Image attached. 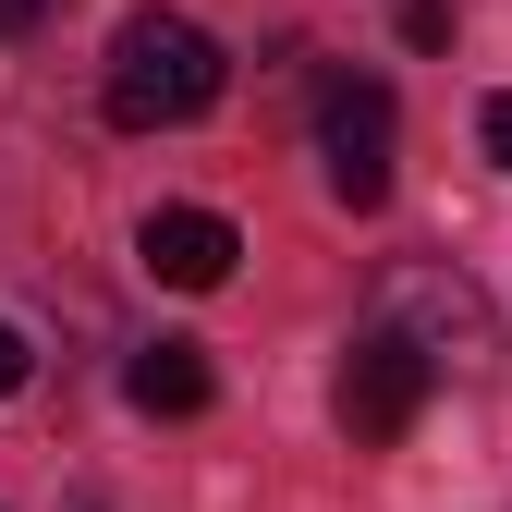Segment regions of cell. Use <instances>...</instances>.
<instances>
[{"mask_svg":"<svg viewBox=\"0 0 512 512\" xmlns=\"http://www.w3.org/2000/svg\"><path fill=\"white\" fill-rule=\"evenodd\" d=\"M49 13H61V0H0V37H37Z\"/></svg>","mask_w":512,"mask_h":512,"instance_id":"obj_10","label":"cell"},{"mask_svg":"<svg viewBox=\"0 0 512 512\" xmlns=\"http://www.w3.org/2000/svg\"><path fill=\"white\" fill-rule=\"evenodd\" d=\"M25 366H37V354H25V330H13V317H0V403L25 391Z\"/></svg>","mask_w":512,"mask_h":512,"instance_id":"obj_9","label":"cell"},{"mask_svg":"<svg viewBox=\"0 0 512 512\" xmlns=\"http://www.w3.org/2000/svg\"><path fill=\"white\" fill-rule=\"evenodd\" d=\"M232 86V61L196 13H135L110 37V74H98V110L122 122V135H171V122H208Z\"/></svg>","mask_w":512,"mask_h":512,"instance_id":"obj_1","label":"cell"},{"mask_svg":"<svg viewBox=\"0 0 512 512\" xmlns=\"http://www.w3.org/2000/svg\"><path fill=\"white\" fill-rule=\"evenodd\" d=\"M135 256H147V281H171V293H220L232 256H244V232H232L220 208H147Z\"/></svg>","mask_w":512,"mask_h":512,"instance_id":"obj_5","label":"cell"},{"mask_svg":"<svg viewBox=\"0 0 512 512\" xmlns=\"http://www.w3.org/2000/svg\"><path fill=\"white\" fill-rule=\"evenodd\" d=\"M391 147H403V110H391L378 74H330V86H317V171H330L342 208L391 196Z\"/></svg>","mask_w":512,"mask_h":512,"instance_id":"obj_3","label":"cell"},{"mask_svg":"<svg viewBox=\"0 0 512 512\" xmlns=\"http://www.w3.org/2000/svg\"><path fill=\"white\" fill-rule=\"evenodd\" d=\"M476 147H488V159L512 171V98H488V110H476Z\"/></svg>","mask_w":512,"mask_h":512,"instance_id":"obj_8","label":"cell"},{"mask_svg":"<svg viewBox=\"0 0 512 512\" xmlns=\"http://www.w3.org/2000/svg\"><path fill=\"white\" fill-rule=\"evenodd\" d=\"M122 403H135V415H208V403H220L208 342H147L135 366H122Z\"/></svg>","mask_w":512,"mask_h":512,"instance_id":"obj_6","label":"cell"},{"mask_svg":"<svg viewBox=\"0 0 512 512\" xmlns=\"http://www.w3.org/2000/svg\"><path fill=\"white\" fill-rule=\"evenodd\" d=\"M427 391H439V366H427L403 330H366V342L342 354V391H330V403H342V439H354V452H391V439L427 415Z\"/></svg>","mask_w":512,"mask_h":512,"instance_id":"obj_4","label":"cell"},{"mask_svg":"<svg viewBox=\"0 0 512 512\" xmlns=\"http://www.w3.org/2000/svg\"><path fill=\"white\" fill-rule=\"evenodd\" d=\"M378 330H403L427 366H488V354H500L488 293H476L464 269H439V256H415V269H391V281H378Z\"/></svg>","mask_w":512,"mask_h":512,"instance_id":"obj_2","label":"cell"},{"mask_svg":"<svg viewBox=\"0 0 512 512\" xmlns=\"http://www.w3.org/2000/svg\"><path fill=\"white\" fill-rule=\"evenodd\" d=\"M391 25H403V49H452V0H403Z\"/></svg>","mask_w":512,"mask_h":512,"instance_id":"obj_7","label":"cell"}]
</instances>
